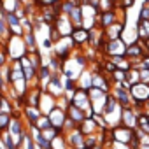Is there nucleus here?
Segmentation results:
<instances>
[{"label": "nucleus", "instance_id": "obj_18", "mask_svg": "<svg viewBox=\"0 0 149 149\" xmlns=\"http://www.w3.org/2000/svg\"><path fill=\"white\" fill-rule=\"evenodd\" d=\"M42 46H44V49H51V47L54 46V42H53V40L49 39V35H47V37L44 39V42H42Z\"/></svg>", "mask_w": 149, "mask_h": 149}, {"label": "nucleus", "instance_id": "obj_5", "mask_svg": "<svg viewBox=\"0 0 149 149\" xmlns=\"http://www.w3.org/2000/svg\"><path fill=\"white\" fill-rule=\"evenodd\" d=\"M111 93L114 95L116 102H118L121 107H130V104H132V97H130V91H128V90H125V88H121V86L118 84V86L112 88Z\"/></svg>", "mask_w": 149, "mask_h": 149}, {"label": "nucleus", "instance_id": "obj_4", "mask_svg": "<svg viewBox=\"0 0 149 149\" xmlns=\"http://www.w3.org/2000/svg\"><path fill=\"white\" fill-rule=\"evenodd\" d=\"M125 30H126V19L114 23L112 26H109V28H105V30H104L105 40H116V39H121V35H123V32H125Z\"/></svg>", "mask_w": 149, "mask_h": 149}, {"label": "nucleus", "instance_id": "obj_1", "mask_svg": "<svg viewBox=\"0 0 149 149\" xmlns=\"http://www.w3.org/2000/svg\"><path fill=\"white\" fill-rule=\"evenodd\" d=\"M126 47H128V44L123 39L107 40L102 54H105L109 60H112V58H126Z\"/></svg>", "mask_w": 149, "mask_h": 149}, {"label": "nucleus", "instance_id": "obj_2", "mask_svg": "<svg viewBox=\"0 0 149 149\" xmlns=\"http://www.w3.org/2000/svg\"><path fill=\"white\" fill-rule=\"evenodd\" d=\"M130 97L132 100H142V102H149V84L146 83H137L130 88Z\"/></svg>", "mask_w": 149, "mask_h": 149}, {"label": "nucleus", "instance_id": "obj_16", "mask_svg": "<svg viewBox=\"0 0 149 149\" xmlns=\"http://www.w3.org/2000/svg\"><path fill=\"white\" fill-rule=\"evenodd\" d=\"M139 21H149V6L144 4L139 11Z\"/></svg>", "mask_w": 149, "mask_h": 149}, {"label": "nucleus", "instance_id": "obj_19", "mask_svg": "<svg viewBox=\"0 0 149 149\" xmlns=\"http://www.w3.org/2000/svg\"><path fill=\"white\" fill-rule=\"evenodd\" d=\"M6 63H7V56H6V53L2 49H0V68L6 67Z\"/></svg>", "mask_w": 149, "mask_h": 149}, {"label": "nucleus", "instance_id": "obj_9", "mask_svg": "<svg viewBox=\"0 0 149 149\" xmlns=\"http://www.w3.org/2000/svg\"><path fill=\"white\" fill-rule=\"evenodd\" d=\"M11 123H13V116H11V112H0V135L6 133V132H9Z\"/></svg>", "mask_w": 149, "mask_h": 149}, {"label": "nucleus", "instance_id": "obj_17", "mask_svg": "<svg viewBox=\"0 0 149 149\" xmlns=\"http://www.w3.org/2000/svg\"><path fill=\"white\" fill-rule=\"evenodd\" d=\"M133 2H135V0H121V2L118 4V7H121L123 11H128V9L133 6Z\"/></svg>", "mask_w": 149, "mask_h": 149}, {"label": "nucleus", "instance_id": "obj_14", "mask_svg": "<svg viewBox=\"0 0 149 149\" xmlns=\"http://www.w3.org/2000/svg\"><path fill=\"white\" fill-rule=\"evenodd\" d=\"M4 19H6V23L9 25V28H13V26H19V25H21V19H19L14 13H6Z\"/></svg>", "mask_w": 149, "mask_h": 149}, {"label": "nucleus", "instance_id": "obj_20", "mask_svg": "<svg viewBox=\"0 0 149 149\" xmlns=\"http://www.w3.org/2000/svg\"><path fill=\"white\" fill-rule=\"evenodd\" d=\"M79 2H81V4H90L91 0H79Z\"/></svg>", "mask_w": 149, "mask_h": 149}, {"label": "nucleus", "instance_id": "obj_21", "mask_svg": "<svg viewBox=\"0 0 149 149\" xmlns=\"http://www.w3.org/2000/svg\"><path fill=\"white\" fill-rule=\"evenodd\" d=\"M114 2H116V4H119V2H121V0H114Z\"/></svg>", "mask_w": 149, "mask_h": 149}, {"label": "nucleus", "instance_id": "obj_6", "mask_svg": "<svg viewBox=\"0 0 149 149\" xmlns=\"http://www.w3.org/2000/svg\"><path fill=\"white\" fill-rule=\"evenodd\" d=\"M121 125L126 126V128H132L135 130L139 126L137 123V114L133 112V107H123V112H121Z\"/></svg>", "mask_w": 149, "mask_h": 149}, {"label": "nucleus", "instance_id": "obj_11", "mask_svg": "<svg viewBox=\"0 0 149 149\" xmlns=\"http://www.w3.org/2000/svg\"><path fill=\"white\" fill-rule=\"evenodd\" d=\"M51 76H53V70L49 68L47 63H44V65L39 68V72H37V79H39L40 83H47V81L51 79Z\"/></svg>", "mask_w": 149, "mask_h": 149}, {"label": "nucleus", "instance_id": "obj_13", "mask_svg": "<svg viewBox=\"0 0 149 149\" xmlns=\"http://www.w3.org/2000/svg\"><path fill=\"white\" fill-rule=\"evenodd\" d=\"M118 9V4L114 0H100L98 2V11L100 13H109V11H114Z\"/></svg>", "mask_w": 149, "mask_h": 149}, {"label": "nucleus", "instance_id": "obj_10", "mask_svg": "<svg viewBox=\"0 0 149 149\" xmlns=\"http://www.w3.org/2000/svg\"><path fill=\"white\" fill-rule=\"evenodd\" d=\"M137 39L139 40L149 39V21H139L137 23Z\"/></svg>", "mask_w": 149, "mask_h": 149}, {"label": "nucleus", "instance_id": "obj_7", "mask_svg": "<svg viewBox=\"0 0 149 149\" xmlns=\"http://www.w3.org/2000/svg\"><path fill=\"white\" fill-rule=\"evenodd\" d=\"M23 114H25V118H26V121H28L30 126L37 125V121H39L40 116H42L40 109H37V107H23Z\"/></svg>", "mask_w": 149, "mask_h": 149}, {"label": "nucleus", "instance_id": "obj_8", "mask_svg": "<svg viewBox=\"0 0 149 149\" xmlns=\"http://www.w3.org/2000/svg\"><path fill=\"white\" fill-rule=\"evenodd\" d=\"M68 19H70V23L74 25V28H81V26H83V21H84V19H83V6H81V4L68 14Z\"/></svg>", "mask_w": 149, "mask_h": 149}, {"label": "nucleus", "instance_id": "obj_12", "mask_svg": "<svg viewBox=\"0 0 149 149\" xmlns=\"http://www.w3.org/2000/svg\"><path fill=\"white\" fill-rule=\"evenodd\" d=\"M23 40H25L28 51H35V49H37V39H35V33H33V32H26V33L23 35Z\"/></svg>", "mask_w": 149, "mask_h": 149}, {"label": "nucleus", "instance_id": "obj_15", "mask_svg": "<svg viewBox=\"0 0 149 149\" xmlns=\"http://www.w3.org/2000/svg\"><path fill=\"white\" fill-rule=\"evenodd\" d=\"M35 126H37L39 130H42V132H47V130H51V128H53V123L49 121V118H47V116H44V114H42Z\"/></svg>", "mask_w": 149, "mask_h": 149}, {"label": "nucleus", "instance_id": "obj_3", "mask_svg": "<svg viewBox=\"0 0 149 149\" xmlns=\"http://www.w3.org/2000/svg\"><path fill=\"white\" fill-rule=\"evenodd\" d=\"M70 39H72V42H74V47H83V46H86V44H90V30H86V28H74V32H72V35H70Z\"/></svg>", "mask_w": 149, "mask_h": 149}]
</instances>
